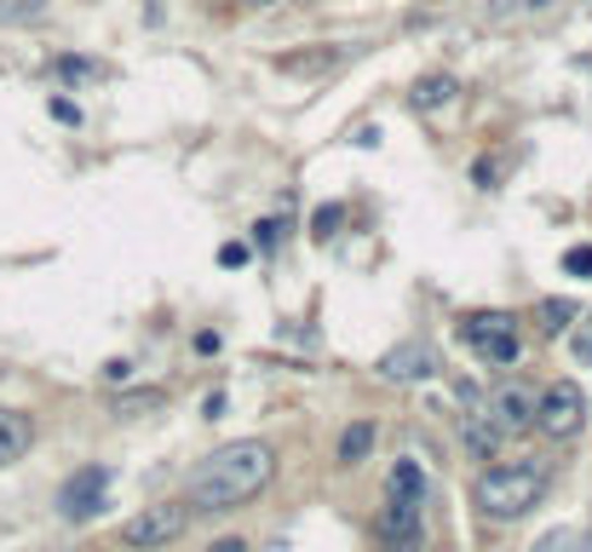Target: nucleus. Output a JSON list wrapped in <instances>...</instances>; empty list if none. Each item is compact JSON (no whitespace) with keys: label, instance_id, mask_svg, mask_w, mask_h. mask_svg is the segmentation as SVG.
<instances>
[{"label":"nucleus","instance_id":"9","mask_svg":"<svg viewBox=\"0 0 592 552\" xmlns=\"http://www.w3.org/2000/svg\"><path fill=\"white\" fill-rule=\"evenodd\" d=\"M380 547H385V552H420V547H425L420 506H408V501H385V513H380Z\"/></svg>","mask_w":592,"mask_h":552},{"label":"nucleus","instance_id":"16","mask_svg":"<svg viewBox=\"0 0 592 552\" xmlns=\"http://www.w3.org/2000/svg\"><path fill=\"white\" fill-rule=\"evenodd\" d=\"M576 322H581V329L569 334V352H576V363H587V368H592V311H587V317H576Z\"/></svg>","mask_w":592,"mask_h":552},{"label":"nucleus","instance_id":"14","mask_svg":"<svg viewBox=\"0 0 592 552\" xmlns=\"http://www.w3.org/2000/svg\"><path fill=\"white\" fill-rule=\"evenodd\" d=\"M535 317H541V334H564L569 322L581 317V305H576V299H541Z\"/></svg>","mask_w":592,"mask_h":552},{"label":"nucleus","instance_id":"12","mask_svg":"<svg viewBox=\"0 0 592 552\" xmlns=\"http://www.w3.org/2000/svg\"><path fill=\"white\" fill-rule=\"evenodd\" d=\"M455 75H420L415 81V93H408V105L415 110H443V105H455Z\"/></svg>","mask_w":592,"mask_h":552},{"label":"nucleus","instance_id":"20","mask_svg":"<svg viewBox=\"0 0 592 552\" xmlns=\"http://www.w3.org/2000/svg\"><path fill=\"white\" fill-rule=\"evenodd\" d=\"M58 75L81 81V75H98V64H87V58H58Z\"/></svg>","mask_w":592,"mask_h":552},{"label":"nucleus","instance_id":"4","mask_svg":"<svg viewBox=\"0 0 592 552\" xmlns=\"http://www.w3.org/2000/svg\"><path fill=\"white\" fill-rule=\"evenodd\" d=\"M581 420H587V397H581L576 380H553V385H546V392L535 397V426H541V432L553 438V443L576 438Z\"/></svg>","mask_w":592,"mask_h":552},{"label":"nucleus","instance_id":"13","mask_svg":"<svg viewBox=\"0 0 592 552\" xmlns=\"http://www.w3.org/2000/svg\"><path fill=\"white\" fill-rule=\"evenodd\" d=\"M369 449H374V426L369 420L345 426V432H340V466H362V461H369Z\"/></svg>","mask_w":592,"mask_h":552},{"label":"nucleus","instance_id":"10","mask_svg":"<svg viewBox=\"0 0 592 552\" xmlns=\"http://www.w3.org/2000/svg\"><path fill=\"white\" fill-rule=\"evenodd\" d=\"M35 443V420L24 415V408H0V466L24 461Z\"/></svg>","mask_w":592,"mask_h":552},{"label":"nucleus","instance_id":"18","mask_svg":"<svg viewBox=\"0 0 592 552\" xmlns=\"http://www.w3.org/2000/svg\"><path fill=\"white\" fill-rule=\"evenodd\" d=\"M40 7H47V0H0V24H17V17H29Z\"/></svg>","mask_w":592,"mask_h":552},{"label":"nucleus","instance_id":"6","mask_svg":"<svg viewBox=\"0 0 592 552\" xmlns=\"http://www.w3.org/2000/svg\"><path fill=\"white\" fill-rule=\"evenodd\" d=\"M489 426H495L501 438H518V432H529L535 426V385L529 380H501L495 392H489Z\"/></svg>","mask_w":592,"mask_h":552},{"label":"nucleus","instance_id":"3","mask_svg":"<svg viewBox=\"0 0 592 552\" xmlns=\"http://www.w3.org/2000/svg\"><path fill=\"white\" fill-rule=\"evenodd\" d=\"M185 529H190L185 501H156V506H145V513H133L127 524H121V541H127L133 552H156V547H173Z\"/></svg>","mask_w":592,"mask_h":552},{"label":"nucleus","instance_id":"21","mask_svg":"<svg viewBox=\"0 0 592 552\" xmlns=\"http://www.w3.org/2000/svg\"><path fill=\"white\" fill-rule=\"evenodd\" d=\"M334 224H340V208H322V213H317V236H329Z\"/></svg>","mask_w":592,"mask_h":552},{"label":"nucleus","instance_id":"7","mask_svg":"<svg viewBox=\"0 0 592 552\" xmlns=\"http://www.w3.org/2000/svg\"><path fill=\"white\" fill-rule=\"evenodd\" d=\"M380 375H385V380H397V385L432 380V375H437V352H432L425 340H403V345H392V352L380 357Z\"/></svg>","mask_w":592,"mask_h":552},{"label":"nucleus","instance_id":"1","mask_svg":"<svg viewBox=\"0 0 592 552\" xmlns=\"http://www.w3.org/2000/svg\"><path fill=\"white\" fill-rule=\"evenodd\" d=\"M276 473V449L259 443V438H236V443H219L208 461L190 473L185 483V506L190 513H231V506L254 501Z\"/></svg>","mask_w":592,"mask_h":552},{"label":"nucleus","instance_id":"15","mask_svg":"<svg viewBox=\"0 0 592 552\" xmlns=\"http://www.w3.org/2000/svg\"><path fill=\"white\" fill-rule=\"evenodd\" d=\"M466 443H472V455L478 461H495V449H501V432L489 420H478V415H466Z\"/></svg>","mask_w":592,"mask_h":552},{"label":"nucleus","instance_id":"5","mask_svg":"<svg viewBox=\"0 0 592 552\" xmlns=\"http://www.w3.org/2000/svg\"><path fill=\"white\" fill-rule=\"evenodd\" d=\"M460 340L472 345L483 363H518V317H506V311L466 317L460 322Z\"/></svg>","mask_w":592,"mask_h":552},{"label":"nucleus","instance_id":"26","mask_svg":"<svg viewBox=\"0 0 592 552\" xmlns=\"http://www.w3.org/2000/svg\"><path fill=\"white\" fill-rule=\"evenodd\" d=\"M529 7H546V0H529Z\"/></svg>","mask_w":592,"mask_h":552},{"label":"nucleus","instance_id":"17","mask_svg":"<svg viewBox=\"0 0 592 552\" xmlns=\"http://www.w3.org/2000/svg\"><path fill=\"white\" fill-rule=\"evenodd\" d=\"M168 392H133V397H115V415H145V408H156Z\"/></svg>","mask_w":592,"mask_h":552},{"label":"nucleus","instance_id":"8","mask_svg":"<svg viewBox=\"0 0 592 552\" xmlns=\"http://www.w3.org/2000/svg\"><path fill=\"white\" fill-rule=\"evenodd\" d=\"M104 489H110L104 466H81V473L64 483V495H58V513L64 518H92L98 506H104Z\"/></svg>","mask_w":592,"mask_h":552},{"label":"nucleus","instance_id":"11","mask_svg":"<svg viewBox=\"0 0 592 552\" xmlns=\"http://www.w3.org/2000/svg\"><path fill=\"white\" fill-rule=\"evenodd\" d=\"M385 501H408V506L425 501V473H420V461H397V466H392V478H385Z\"/></svg>","mask_w":592,"mask_h":552},{"label":"nucleus","instance_id":"22","mask_svg":"<svg viewBox=\"0 0 592 552\" xmlns=\"http://www.w3.org/2000/svg\"><path fill=\"white\" fill-rule=\"evenodd\" d=\"M52 115H58V121H81V110L70 105V98H52Z\"/></svg>","mask_w":592,"mask_h":552},{"label":"nucleus","instance_id":"19","mask_svg":"<svg viewBox=\"0 0 592 552\" xmlns=\"http://www.w3.org/2000/svg\"><path fill=\"white\" fill-rule=\"evenodd\" d=\"M564 271L569 277H592V248H569L564 254Z\"/></svg>","mask_w":592,"mask_h":552},{"label":"nucleus","instance_id":"24","mask_svg":"<svg viewBox=\"0 0 592 552\" xmlns=\"http://www.w3.org/2000/svg\"><path fill=\"white\" fill-rule=\"evenodd\" d=\"M564 541H569V536H564V529H553V536H546V541H541L535 552H564Z\"/></svg>","mask_w":592,"mask_h":552},{"label":"nucleus","instance_id":"25","mask_svg":"<svg viewBox=\"0 0 592 552\" xmlns=\"http://www.w3.org/2000/svg\"><path fill=\"white\" fill-rule=\"evenodd\" d=\"M231 7H276V0H231Z\"/></svg>","mask_w":592,"mask_h":552},{"label":"nucleus","instance_id":"23","mask_svg":"<svg viewBox=\"0 0 592 552\" xmlns=\"http://www.w3.org/2000/svg\"><path fill=\"white\" fill-rule=\"evenodd\" d=\"M208 552H248V541H242V536H224V541H213Z\"/></svg>","mask_w":592,"mask_h":552},{"label":"nucleus","instance_id":"2","mask_svg":"<svg viewBox=\"0 0 592 552\" xmlns=\"http://www.w3.org/2000/svg\"><path fill=\"white\" fill-rule=\"evenodd\" d=\"M546 483H553L546 461H513V466H489L472 495H478V513H483V518L513 524V518H523L529 506L546 495Z\"/></svg>","mask_w":592,"mask_h":552}]
</instances>
